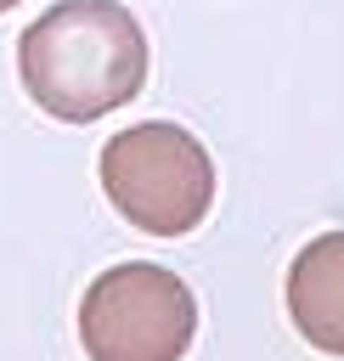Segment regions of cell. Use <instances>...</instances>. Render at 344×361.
I'll return each instance as SVG.
<instances>
[{"label":"cell","mask_w":344,"mask_h":361,"mask_svg":"<svg viewBox=\"0 0 344 361\" xmlns=\"http://www.w3.org/2000/svg\"><path fill=\"white\" fill-rule=\"evenodd\" d=\"M23 90L62 124H90L147 85V34L118 0H56L17 39Z\"/></svg>","instance_id":"obj_1"},{"label":"cell","mask_w":344,"mask_h":361,"mask_svg":"<svg viewBox=\"0 0 344 361\" xmlns=\"http://www.w3.org/2000/svg\"><path fill=\"white\" fill-rule=\"evenodd\" d=\"M102 192L107 203L141 226L147 237H186L192 226H203L209 203H214V158L209 147L169 124V118H147L118 130L102 147Z\"/></svg>","instance_id":"obj_2"},{"label":"cell","mask_w":344,"mask_h":361,"mask_svg":"<svg viewBox=\"0 0 344 361\" xmlns=\"http://www.w3.org/2000/svg\"><path fill=\"white\" fill-rule=\"evenodd\" d=\"M197 333L192 288L152 259L107 265L79 299V344L90 361H180Z\"/></svg>","instance_id":"obj_3"},{"label":"cell","mask_w":344,"mask_h":361,"mask_svg":"<svg viewBox=\"0 0 344 361\" xmlns=\"http://www.w3.org/2000/svg\"><path fill=\"white\" fill-rule=\"evenodd\" d=\"M288 316L305 344L344 355V231L310 237L288 265Z\"/></svg>","instance_id":"obj_4"},{"label":"cell","mask_w":344,"mask_h":361,"mask_svg":"<svg viewBox=\"0 0 344 361\" xmlns=\"http://www.w3.org/2000/svg\"><path fill=\"white\" fill-rule=\"evenodd\" d=\"M11 6H17V0H0V11H11Z\"/></svg>","instance_id":"obj_5"}]
</instances>
